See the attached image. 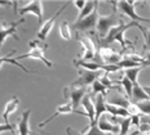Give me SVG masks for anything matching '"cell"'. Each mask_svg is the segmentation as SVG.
I'll list each match as a JSON object with an SVG mask.
<instances>
[{"mask_svg":"<svg viewBox=\"0 0 150 135\" xmlns=\"http://www.w3.org/2000/svg\"><path fill=\"white\" fill-rule=\"evenodd\" d=\"M16 135H18V134H17V133H16Z\"/></svg>","mask_w":150,"mask_h":135,"instance_id":"obj_40","label":"cell"},{"mask_svg":"<svg viewBox=\"0 0 150 135\" xmlns=\"http://www.w3.org/2000/svg\"><path fill=\"white\" fill-rule=\"evenodd\" d=\"M105 72L104 71H88V70H79V77L74 81L73 86H84L92 85L95 81L100 80Z\"/></svg>","mask_w":150,"mask_h":135,"instance_id":"obj_4","label":"cell"},{"mask_svg":"<svg viewBox=\"0 0 150 135\" xmlns=\"http://www.w3.org/2000/svg\"><path fill=\"white\" fill-rule=\"evenodd\" d=\"M98 4H100L98 1H87L86 7H84L82 10L79 12V15H78V18H76V22L78 21H82L83 18H86V17H88L89 14H92V12L98 7Z\"/></svg>","mask_w":150,"mask_h":135,"instance_id":"obj_22","label":"cell"},{"mask_svg":"<svg viewBox=\"0 0 150 135\" xmlns=\"http://www.w3.org/2000/svg\"><path fill=\"white\" fill-rule=\"evenodd\" d=\"M5 131H12V133H17V125L12 124H0V134L5 133Z\"/></svg>","mask_w":150,"mask_h":135,"instance_id":"obj_31","label":"cell"},{"mask_svg":"<svg viewBox=\"0 0 150 135\" xmlns=\"http://www.w3.org/2000/svg\"><path fill=\"white\" fill-rule=\"evenodd\" d=\"M144 87V90L146 92V94H148V97H149V99H150V86H142Z\"/></svg>","mask_w":150,"mask_h":135,"instance_id":"obj_38","label":"cell"},{"mask_svg":"<svg viewBox=\"0 0 150 135\" xmlns=\"http://www.w3.org/2000/svg\"><path fill=\"white\" fill-rule=\"evenodd\" d=\"M149 97L146 92L144 90V87L140 85V84H136L133 85V92H132V98H131V102L132 103H140V102H144V100H148Z\"/></svg>","mask_w":150,"mask_h":135,"instance_id":"obj_19","label":"cell"},{"mask_svg":"<svg viewBox=\"0 0 150 135\" xmlns=\"http://www.w3.org/2000/svg\"><path fill=\"white\" fill-rule=\"evenodd\" d=\"M149 4H150V1H149Z\"/></svg>","mask_w":150,"mask_h":135,"instance_id":"obj_41","label":"cell"},{"mask_svg":"<svg viewBox=\"0 0 150 135\" xmlns=\"http://www.w3.org/2000/svg\"><path fill=\"white\" fill-rule=\"evenodd\" d=\"M136 4H137V1H117V3H114L117 9H119L123 14L128 15L133 22H150V18H144L136 13V9H135Z\"/></svg>","mask_w":150,"mask_h":135,"instance_id":"obj_5","label":"cell"},{"mask_svg":"<svg viewBox=\"0 0 150 135\" xmlns=\"http://www.w3.org/2000/svg\"><path fill=\"white\" fill-rule=\"evenodd\" d=\"M98 7L92 12V14H89L88 17L83 18L82 21H78L73 24V29L76 31H89L93 30L95 27H97V21H98Z\"/></svg>","mask_w":150,"mask_h":135,"instance_id":"obj_8","label":"cell"},{"mask_svg":"<svg viewBox=\"0 0 150 135\" xmlns=\"http://www.w3.org/2000/svg\"><path fill=\"white\" fill-rule=\"evenodd\" d=\"M136 104L139 107L140 111H141V113L150 117V99L144 100V102H140V103H136Z\"/></svg>","mask_w":150,"mask_h":135,"instance_id":"obj_30","label":"cell"},{"mask_svg":"<svg viewBox=\"0 0 150 135\" xmlns=\"http://www.w3.org/2000/svg\"><path fill=\"white\" fill-rule=\"evenodd\" d=\"M127 111L129 116H141V111H140L137 104H135V103H131L129 107L127 108Z\"/></svg>","mask_w":150,"mask_h":135,"instance_id":"obj_32","label":"cell"},{"mask_svg":"<svg viewBox=\"0 0 150 135\" xmlns=\"http://www.w3.org/2000/svg\"><path fill=\"white\" fill-rule=\"evenodd\" d=\"M66 134H67V135H83L82 133L76 131V130H75V129H73V127H67V129H66Z\"/></svg>","mask_w":150,"mask_h":135,"instance_id":"obj_37","label":"cell"},{"mask_svg":"<svg viewBox=\"0 0 150 135\" xmlns=\"http://www.w3.org/2000/svg\"><path fill=\"white\" fill-rule=\"evenodd\" d=\"M69 4H70V3H66V4H64V5H62V7L57 10V13L53 15V17L49 18L48 21H45L44 23H43L42 26H40L39 32H38V39H39L40 41H45V40H47V37H48V35L51 34V31H52V29H53V26H54L56 20H57V18L60 17V14L62 13V10H64V9L66 8Z\"/></svg>","mask_w":150,"mask_h":135,"instance_id":"obj_10","label":"cell"},{"mask_svg":"<svg viewBox=\"0 0 150 135\" xmlns=\"http://www.w3.org/2000/svg\"><path fill=\"white\" fill-rule=\"evenodd\" d=\"M131 120H132V125H135L137 127L141 124V117H140V116H131Z\"/></svg>","mask_w":150,"mask_h":135,"instance_id":"obj_34","label":"cell"},{"mask_svg":"<svg viewBox=\"0 0 150 135\" xmlns=\"http://www.w3.org/2000/svg\"><path fill=\"white\" fill-rule=\"evenodd\" d=\"M109 92V89L106 87L104 84L101 83L100 80L97 81H95V83L92 84V93L95 94V95H98V94H102L104 97H106V94H108Z\"/></svg>","mask_w":150,"mask_h":135,"instance_id":"obj_27","label":"cell"},{"mask_svg":"<svg viewBox=\"0 0 150 135\" xmlns=\"http://www.w3.org/2000/svg\"><path fill=\"white\" fill-rule=\"evenodd\" d=\"M87 94V87L84 86H67L64 89V97L71 99V106L74 108V112L78 111V107L82 104V100Z\"/></svg>","mask_w":150,"mask_h":135,"instance_id":"obj_3","label":"cell"},{"mask_svg":"<svg viewBox=\"0 0 150 135\" xmlns=\"http://www.w3.org/2000/svg\"><path fill=\"white\" fill-rule=\"evenodd\" d=\"M149 135H150V133H149Z\"/></svg>","mask_w":150,"mask_h":135,"instance_id":"obj_42","label":"cell"},{"mask_svg":"<svg viewBox=\"0 0 150 135\" xmlns=\"http://www.w3.org/2000/svg\"><path fill=\"white\" fill-rule=\"evenodd\" d=\"M82 106L84 108V112L88 115V118L91 122H95V102L92 100V97L89 94H86V97L82 100Z\"/></svg>","mask_w":150,"mask_h":135,"instance_id":"obj_18","label":"cell"},{"mask_svg":"<svg viewBox=\"0 0 150 135\" xmlns=\"http://www.w3.org/2000/svg\"><path fill=\"white\" fill-rule=\"evenodd\" d=\"M108 103H110V104H114V106H118V107H122V108H128L129 104L132 102H131L129 99L127 98V97L122 95V94H114V95L110 98Z\"/></svg>","mask_w":150,"mask_h":135,"instance_id":"obj_21","label":"cell"},{"mask_svg":"<svg viewBox=\"0 0 150 135\" xmlns=\"http://www.w3.org/2000/svg\"><path fill=\"white\" fill-rule=\"evenodd\" d=\"M144 67H150V52L146 53V55L144 57V63H142V68Z\"/></svg>","mask_w":150,"mask_h":135,"instance_id":"obj_35","label":"cell"},{"mask_svg":"<svg viewBox=\"0 0 150 135\" xmlns=\"http://www.w3.org/2000/svg\"><path fill=\"white\" fill-rule=\"evenodd\" d=\"M25 22V18L22 17L20 21L13 22V23H5V22H0V49H1L3 43L5 41L8 36H13L16 40H20V37L17 35V26H20L21 23Z\"/></svg>","mask_w":150,"mask_h":135,"instance_id":"obj_7","label":"cell"},{"mask_svg":"<svg viewBox=\"0 0 150 135\" xmlns=\"http://www.w3.org/2000/svg\"><path fill=\"white\" fill-rule=\"evenodd\" d=\"M114 5V3H111ZM122 18L118 17V13H117V7L114 5V9H112V13L109 14V15H100L98 17V21H97V35L102 39H105L108 36V34L110 32V30L112 27H117L119 24Z\"/></svg>","mask_w":150,"mask_h":135,"instance_id":"obj_2","label":"cell"},{"mask_svg":"<svg viewBox=\"0 0 150 135\" xmlns=\"http://www.w3.org/2000/svg\"><path fill=\"white\" fill-rule=\"evenodd\" d=\"M142 67H135V68H128V70H124V76H126L133 85H136L137 83V77H139V73L141 72Z\"/></svg>","mask_w":150,"mask_h":135,"instance_id":"obj_24","label":"cell"},{"mask_svg":"<svg viewBox=\"0 0 150 135\" xmlns=\"http://www.w3.org/2000/svg\"><path fill=\"white\" fill-rule=\"evenodd\" d=\"M30 115H31V109H26L22 113L20 121L17 124V134L18 135H30L31 129H30Z\"/></svg>","mask_w":150,"mask_h":135,"instance_id":"obj_13","label":"cell"},{"mask_svg":"<svg viewBox=\"0 0 150 135\" xmlns=\"http://www.w3.org/2000/svg\"><path fill=\"white\" fill-rule=\"evenodd\" d=\"M131 125H132V120H131V117L120 118L119 120V126H120L119 135H127L128 130H129V127H131Z\"/></svg>","mask_w":150,"mask_h":135,"instance_id":"obj_28","label":"cell"},{"mask_svg":"<svg viewBox=\"0 0 150 135\" xmlns=\"http://www.w3.org/2000/svg\"><path fill=\"white\" fill-rule=\"evenodd\" d=\"M47 44L44 46H39V48H34L31 49L29 53H26V54H22V55H18L17 58H16V61H21V59H25V58H31V59H39V61H42L43 63H44L47 67H52L53 63L51 61H49L48 58L45 57V49H47Z\"/></svg>","mask_w":150,"mask_h":135,"instance_id":"obj_11","label":"cell"},{"mask_svg":"<svg viewBox=\"0 0 150 135\" xmlns=\"http://www.w3.org/2000/svg\"><path fill=\"white\" fill-rule=\"evenodd\" d=\"M95 102V122H98V120L101 118L102 113L106 112V100H105V97L102 94H98L96 95V98L93 99Z\"/></svg>","mask_w":150,"mask_h":135,"instance_id":"obj_16","label":"cell"},{"mask_svg":"<svg viewBox=\"0 0 150 135\" xmlns=\"http://www.w3.org/2000/svg\"><path fill=\"white\" fill-rule=\"evenodd\" d=\"M73 4H74V7H76L78 9H79V12H80L84 7H86L87 1H84V0H78V1H74Z\"/></svg>","mask_w":150,"mask_h":135,"instance_id":"obj_33","label":"cell"},{"mask_svg":"<svg viewBox=\"0 0 150 135\" xmlns=\"http://www.w3.org/2000/svg\"><path fill=\"white\" fill-rule=\"evenodd\" d=\"M82 134L83 135H106L104 131L100 130L97 122H91L89 126L82 131Z\"/></svg>","mask_w":150,"mask_h":135,"instance_id":"obj_26","label":"cell"},{"mask_svg":"<svg viewBox=\"0 0 150 135\" xmlns=\"http://www.w3.org/2000/svg\"><path fill=\"white\" fill-rule=\"evenodd\" d=\"M29 46L31 49H34V48H39V46H42V44H40L39 40H33V41H29Z\"/></svg>","mask_w":150,"mask_h":135,"instance_id":"obj_36","label":"cell"},{"mask_svg":"<svg viewBox=\"0 0 150 135\" xmlns=\"http://www.w3.org/2000/svg\"><path fill=\"white\" fill-rule=\"evenodd\" d=\"M117 84H119V85L123 86L124 92H126L127 98L131 100V98H132V92H133V84L131 83V81L128 80V78H127L126 76H123L119 81H117Z\"/></svg>","mask_w":150,"mask_h":135,"instance_id":"obj_25","label":"cell"},{"mask_svg":"<svg viewBox=\"0 0 150 135\" xmlns=\"http://www.w3.org/2000/svg\"><path fill=\"white\" fill-rule=\"evenodd\" d=\"M98 55L104 64H118L123 59L120 53H117L114 49L105 45H101L98 48Z\"/></svg>","mask_w":150,"mask_h":135,"instance_id":"obj_9","label":"cell"},{"mask_svg":"<svg viewBox=\"0 0 150 135\" xmlns=\"http://www.w3.org/2000/svg\"><path fill=\"white\" fill-rule=\"evenodd\" d=\"M74 64L76 67H83L84 70H88V71H104V64L98 63V62L95 61H82V59H74Z\"/></svg>","mask_w":150,"mask_h":135,"instance_id":"obj_17","label":"cell"},{"mask_svg":"<svg viewBox=\"0 0 150 135\" xmlns=\"http://www.w3.org/2000/svg\"><path fill=\"white\" fill-rule=\"evenodd\" d=\"M71 113H74V108H73V106H71V103H65V104H62V106H58L57 109H56V112L51 116V117H48L47 120L40 122L39 129H43L47 124H49L52 120H54V118L58 117V116H61V115H71Z\"/></svg>","mask_w":150,"mask_h":135,"instance_id":"obj_12","label":"cell"},{"mask_svg":"<svg viewBox=\"0 0 150 135\" xmlns=\"http://www.w3.org/2000/svg\"><path fill=\"white\" fill-rule=\"evenodd\" d=\"M98 127L101 131H104L105 134H114V135H119L120 133V126H118L117 124H112L111 121H109L105 116H101V118L97 122Z\"/></svg>","mask_w":150,"mask_h":135,"instance_id":"obj_14","label":"cell"},{"mask_svg":"<svg viewBox=\"0 0 150 135\" xmlns=\"http://www.w3.org/2000/svg\"><path fill=\"white\" fill-rule=\"evenodd\" d=\"M140 26H141V24H140L139 22L131 21L129 23H126V22L123 21V18H122L120 22H119V24H118L117 27H112V29L110 30V32L108 34V36H106L105 39L100 40V41H101L102 44H105V46L109 45V44H111V43L117 41V43L120 44V46L124 50V49H127V44H129L131 46L133 45L132 41L124 39V32H126L128 29H131V27H140Z\"/></svg>","mask_w":150,"mask_h":135,"instance_id":"obj_1","label":"cell"},{"mask_svg":"<svg viewBox=\"0 0 150 135\" xmlns=\"http://www.w3.org/2000/svg\"><path fill=\"white\" fill-rule=\"evenodd\" d=\"M60 35L64 40H71L73 39V34H71V27L67 21H62L60 24Z\"/></svg>","mask_w":150,"mask_h":135,"instance_id":"obj_23","label":"cell"},{"mask_svg":"<svg viewBox=\"0 0 150 135\" xmlns=\"http://www.w3.org/2000/svg\"><path fill=\"white\" fill-rule=\"evenodd\" d=\"M139 130H136V131H133V133H131V134H127V135H139ZM106 135H114V134H106Z\"/></svg>","mask_w":150,"mask_h":135,"instance_id":"obj_39","label":"cell"},{"mask_svg":"<svg viewBox=\"0 0 150 135\" xmlns=\"http://www.w3.org/2000/svg\"><path fill=\"white\" fill-rule=\"evenodd\" d=\"M106 112H108V113H110L112 117H122V118L131 117L126 108H122V107L110 104V103H108V102H106Z\"/></svg>","mask_w":150,"mask_h":135,"instance_id":"obj_20","label":"cell"},{"mask_svg":"<svg viewBox=\"0 0 150 135\" xmlns=\"http://www.w3.org/2000/svg\"><path fill=\"white\" fill-rule=\"evenodd\" d=\"M139 29L142 31L144 40H145V43H144V52L149 53L150 52V29H145L144 26H140Z\"/></svg>","mask_w":150,"mask_h":135,"instance_id":"obj_29","label":"cell"},{"mask_svg":"<svg viewBox=\"0 0 150 135\" xmlns=\"http://www.w3.org/2000/svg\"><path fill=\"white\" fill-rule=\"evenodd\" d=\"M18 106H20V99L17 97H13L11 100H8L7 104L4 107V111H3V118H4L5 124H9V117L12 113H14L17 111Z\"/></svg>","mask_w":150,"mask_h":135,"instance_id":"obj_15","label":"cell"},{"mask_svg":"<svg viewBox=\"0 0 150 135\" xmlns=\"http://www.w3.org/2000/svg\"><path fill=\"white\" fill-rule=\"evenodd\" d=\"M16 13H20L21 15H25V14H34L38 17V22L39 24L42 26L43 24V3L40 0H35V1H30L29 4L23 5V7L18 8Z\"/></svg>","mask_w":150,"mask_h":135,"instance_id":"obj_6","label":"cell"}]
</instances>
